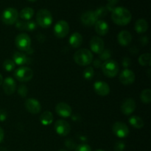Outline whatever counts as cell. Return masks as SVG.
Listing matches in <instances>:
<instances>
[{"instance_id": "cell-1", "label": "cell", "mask_w": 151, "mask_h": 151, "mask_svg": "<svg viewBox=\"0 0 151 151\" xmlns=\"http://www.w3.org/2000/svg\"><path fill=\"white\" fill-rule=\"evenodd\" d=\"M111 19L116 24L119 26H125L131 22L132 16L128 9L117 7L112 10Z\"/></svg>"}, {"instance_id": "cell-2", "label": "cell", "mask_w": 151, "mask_h": 151, "mask_svg": "<svg viewBox=\"0 0 151 151\" xmlns=\"http://www.w3.org/2000/svg\"><path fill=\"white\" fill-rule=\"evenodd\" d=\"M74 60L79 66H88L92 62L93 55L87 49H80L74 55Z\"/></svg>"}, {"instance_id": "cell-3", "label": "cell", "mask_w": 151, "mask_h": 151, "mask_svg": "<svg viewBox=\"0 0 151 151\" xmlns=\"http://www.w3.org/2000/svg\"><path fill=\"white\" fill-rule=\"evenodd\" d=\"M101 68L103 74L106 77L110 78H114L117 75L119 70V67L117 62L111 60V59H109V60L105 61L102 65Z\"/></svg>"}, {"instance_id": "cell-4", "label": "cell", "mask_w": 151, "mask_h": 151, "mask_svg": "<svg viewBox=\"0 0 151 151\" xmlns=\"http://www.w3.org/2000/svg\"><path fill=\"white\" fill-rule=\"evenodd\" d=\"M37 23L43 28H47L52 23V16L47 9H41L36 14Z\"/></svg>"}, {"instance_id": "cell-5", "label": "cell", "mask_w": 151, "mask_h": 151, "mask_svg": "<svg viewBox=\"0 0 151 151\" xmlns=\"http://www.w3.org/2000/svg\"><path fill=\"white\" fill-rule=\"evenodd\" d=\"M19 13L17 10L13 7H8L3 11L1 14V21L7 25H12L18 21Z\"/></svg>"}, {"instance_id": "cell-6", "label": "cell", "mask_w": 151, "mask_h": 151, "mask_svg": "<svg viewBox=\"0 0 151 151\" xmlns=\"http://www.w3.org/2000/svg\"><path fill=\"white\" fill-rule=\"evenodd\" d=\"M14 76L20 82H28L33 77V71L27 66H22L15 71Z\"/></svg>"}, {"instance_id": "cell-7", "label": "cell", "mask_w": 151, "mask_h": 151, "mask_svg": "<svg viewBox=\"0 0 151 151\" xmlns=\"http://www.w3.org/2000/svg\"><path fill=\"white\" fill-rule=\"evenodd\" d=\"M15 44L21 51H27L30 49L31 39L27 34H19L15 39Z\"/></svg>"}, {"instance_id": "cell-8", "label": "cell", "mask_w": 151, "mask_h": 151, "mask_svg": "<svg viewBox=\"0 0 151 151\" xmlns=\"http://www.w3.org/2000/svg\"><path fill=\"white\" fill-rule=\"evenodd\" d=\"M69 32V25L66 21L60 20L55 24L54 27V34L57 38H63L68 35Z\"/></svg>"}, {"instance_id": "cell-9", "label": "cell", "mask_w": 151, "mask_h": 151, "mask_svg": "<svg viewBox=\"0 0 151 151\" xmlns=\"http://www.w3.org/2000/svg\"><path fill=\"white\" fill-rule=\"evenodd\" d=\"M55 132L61 137H66L69 134L71 131V127L69 122L63 119H59L56 121L55 124Z\"/></svg>"}, {"instance_id": "cell-10", "label": "cell", "mask_w": 151, "mask_h": 151, "mask_svg": "<svg viewBox=\"0 0 151 151\" xmlns=\"http://www.w3.org/2000/svg\"><path fill=\"white\" fill-rule=\"evenodd\" d=\"M113 133L119 138H125L129 134V129L125 123L122 122H116L112 127Z\"/></svg>"}, {"instance_id": "cell-11", "label": "cell", "mask_w": 151, "mask_h": 151, "mask_svg": "<svg viewBox=\"0 0 151 151\" xmlns=\"http://www.w3.org/2000/svg\"><path fill=\"white\" fill-rule=\"evenodd\" d=\"M119 78L123 85H131L135 81V74L131 69H125L120 72Z\"/></svg>"}, {"instance_id": "cell-12", "label": "cell", "mask_w": 151, "mask_h": 151, "mask_svg": "<svg viewBox=\"0 0 151 151\" xmlns=\"http://www.w3.org/2000/svg\"><path fill=\"white\" fill-rule=\"evenodd\" d=\"M25 108L29 113L37 114L41 110V103L35 98H29L25 101Z\"/></svg>"}, {"instance_id": "cell-13", "label": "cell", "mask_w": 151, "mask_h": 151, "mask_svg": "<svg viewBox=\"0 0 151 151\" xmlns=\"http://www.w3.org/2000/svg\"><path fill=\"white\" fill-rule=\"evenodd\" d=\"M81 19L82 23L85 26L91 27L95 24L97 21L98 20V18H97L95 12L88 10V11H86L83 13L81 17Z\"/></svg>"}, {"instance_id": "cell-14", "label": "cell", "mask_w": 151, "mask_h": 151, "mask_svg": "<svg viewBox=\"0 0 151 151\" xmlns=\"http://www.w3.org/2000/svg\"><path fill=\"white\" fill-rule=\"evenodd\" d=\"M136 109V102L132 98H127L121 105V111L125 115H131Z\"/></svg>"}, {"instance_id": "cell-15", "label": "cell", "mask_w": 151, "mask_h": 151, "mask_svg": "<svg viewBox=\"0 0 151 151\" xmlns=\"http://www.w3.org/2000/svg\"><path fill=\"white\" fill-rule=\"evenodd\" d=\"M104 41L100 37L94 36L90 41V48L93 52L100 54L104 50Z\"/></svg>"}, {"instance_id": "cell-16", "label": "cell", "mask_w": 151, "mask_h": 151, "mask_svg": "<svg viewBox=\"0 0 151 151\" xmlns=\"http://www.w3.org/2000/svg\"><path fill=\"white\" fill-rule=\"evenodd\" d=\"M3 91L7 95H11L16 91V83L15 80L13 78H5L2 83Z\"/></svg>"}, {"instance_id": "cell-17", "label": "cell", "mask_w": 151, "mask_h": 151, "mask_svg": "<svg viewBox=\"0 0 151 151\" xmlns=\"http://www.w3.org/2000/svg\"><path fill=\"white\" fill-rule=\"evenodd\" d=\"M55 111L60 116L68 118L72 115V108L65 103H59L55 106Z\"/></svg>"}, {"instance_id": "cell-18", "label": "cell", "mask_w": 151, "mask_h": 151, "mask_svg": "<svg viewBox=\"0 0 151 151\" xmlns=\"http://www.w3.org/2000/svg\"><path fill=\"white\" fill-rule=\"evenodd\" d=\"M94 89L95 92L100 96H107L110 92V87L104 81H97L94 84Z\"/></svg>"}, {"instance_id": "cell-19", "label": "cell", "mask_w": 151, "mask_h": 151, "mask_svg": "<svg viewBox=\"0 0 151 151\" xmlns=\"http://www.w3.org/2000/svg\"><path fill=\"white\" fill-rule=\"evenodd\" d=\"M117 41L122 47H126L131 44L132 41V35L128 31L122 30L117 35Z\"/></svg>"}, {"instance_id": "cell-20", "label": "cell", "mask_w": 151, "mask_h": 151, "mask_svg": "<svg viewBox=\"0 0 151 151\" xmlns=\"http://www.w3.org/2000/svg\"><path fill=\"white\" fill-rule=\"evenodd\" d=\"M94 27L96 32L101 36L106 35L109 31V24L103 20H97L94 24Z\"/></svg>"}, {"instance_id": "cell-21", "label": "cell", "mask_w": 151, "mask_h": 151, "mask_svg": "<svg viewBox=\"0 0 151 151\" xmlns=\"http://www.w3.org/2000/svg\"><path fill=\"white\" fill-rule=\"evenodd\" d=\"M13 59L15 64L19 66H22L28 63V58L22 52H15L13 55Z\"/></svg>"}, {"instance_id": "cell-22", "label": "cell", "mask_w": 151, "mask_h": 151, "mask_svg": "<svg viewBox=\"0 0 151 151\" xmlns=\"http://www.w3.org/2000/svg\"><path fill=\"white\" fill-rule=\"evenodd\" d=\"M69 41L73 48H78L83 43V36L79 32H74L71 35Z\"/></svg>"}, {"instance_id": "cell-23", "label": "cell", "mask_w": 151, "mask_h": 151, "mask_svg": "<svg viewBox=\"0 0 151 151\" xmlns=\"http://www.w3.org/2000/svg\"><path fill=\"white\" fill-rule=\"evenodd\" d=\"M134 28L137 33H144L148 29V23L145 19H140L136 22Z\"/></svg>"}, {"instance_id": "cell-24", "label": "cell", "mask_w": 151, "mask_h": 151, "mask_svg": "<svg viewBox=\"0 0 151 151\" xmlns=\"http://www.w3.org/2000/svg\"><path fill=\"white\" fill-rule=\"evenodd\" d=\"M39 120L43 125H50L53 122V115L49 111L43 112L39 117Z\"/></svg>"}, {"instance_id": "cell-25", "label": "cell", "mask_w": 151, "mask_h": 151, "mask_svg": "<svg viewBox=\"0 0 151 151\" xmlns=\"http://www.w3.org/2000/svg\"><path fill=\"white\" fill-rule=\"evenodd\" d=\"M130 125L134 128H137V129H141L144 127V121L142 118L138 116H132L128 119Z\"/></svg>"}, {"instance_id": "cell-26", "label": "cell", "mask_w": 151, "mask_h": 151, "mask_svg": "<svg viewBox=\"0 0 151 151\" xmlns=\"http://www.w3.org/2000/svg\"><path fill=\"white\" fill-rule=\"evenodd\" d=\"M34 15V10L31 7H24L21 10L19 16L24 20H30Z\"/></svg>"}, {"instance_id": "cell-27", "label": "cell", "mask_w": 151, "mask_h": 151, "mask_svg": "<svg viewBox=\"0 0 151 151\" xmlns=\"http://www.w3.org/2000/svg\"><path fill=\"white\" fill-rule=\"evenodd\" d=\"M140 99L143 103L148 104L151 102V91L149 88L144 89L140 94Z\"/></svg>"}, {"instance_id": "cell-28", "label": "cell", "mask_w": 151, "mask_h": 151, "mask_svg": "<svg viewBox=\"0 0 151 151\" xmlns=\"http://www.w3.org/2000/svg\"><path fill=\"white\" fill-rule=\"evenodd\" d=\"M151 60V55L150 53H145L142 54L139 58V63L141 66H150Z\"/></svg>"}, {"instance_id": "cell-29", "label": "cell", "mask_w": 151, "mask_h": 151, "mask_svg": "<svg viewBox=\"0 0 151 151\" xmlns=\"http://www.w3.org/2000/svg\"><path fill=\"white\" fill-rule=\"evenodd\" d=\"M16 67V64L13 62V60L10 59H6L4 62H3V68L7 72H11Z\"/></svg>"}, {"instance_id": "cell-30", "label": "cell", "mask_w": 151, "mask_h": 151, "mask_svg": "<svg viewBox=\"0 0 151 151\" xmlns=\"http://www.w3.org/2000/svg\"><path fill=\"white\" fill-rule=\"evenodd\" d=\"M94 69H93V68L91 67V66L87 67L83 72V78H85L86 80H88V81L92 79L93 77H94Z\"/></svg>"}, {"instance_id": "cell-31", "label": "cell", "mask_w": 151, "mask_h": 151, "mask_svg": "<svg viewBox=\"0 0 151 151\" xmlns=\"http://www.w3.org/2000/svg\"><path fill=\"white\" fill-rule=\"evenodd\" d=\"M111 57V52L109 50H103L100 53V60H109Z\"/></svg>"}, {"instance_id": "cell-32", "label": "cell", "mask_w": 151, "mask_h": 151, "mask_svg": "<svg viewBox=\"0 0 151 151\" xmlns=\"http://www.w3.org/2000/svg\"><path fill=\"white\" fill-rule=\"evenodd\" d=\"M108 11H109V10H107V8H106V7H101L97 8L94 12H95L97 18H98V19H100V18H103L104 17V16H106V15H107Z\"/></svg>"}, {"instance_id": "cell-33", "label": "cell", "mask_w": 151, "mask_h": 151, "mask_svg": "<svg viewBox=\"0 0 151 151\" xmlns=\"http://www.w3.org/2000/svg\"><path fill=\"white\" fill-rule=\"evenodd\" d=\"M28 93V88L25 85H20L18 88V94L22 97H25Z\"/></svg>"}, {"instance_id": "cell-34", "label": "cell", "mask_w": 151, "mask_h": 151, "mask_svg": "<svg viewBox=\"0 0 151 151\" xmlns=\"http://www.w3.org/2000/svg\"><path fill=\"white\" fill-rule=\"evenodd\" d=\"M37 27V24L35 22L33 21H29V22H26V27H25V30L29 31V32H32V31L35 30Z\"/></svg>"}, {"instance_id": "cell-35", "label": "cell", "mask_w": 151, "mask_h": 151, "mask_svg": "<svg viewBox=\"0 0 151 151\" xmlns=\"http://www.w3.org/2000/svg\"><path fill=\"white\" fill-rule=\"evenodd\" d=\"M75 151H91V147H90L88 145L82 144L77 146V147H75Z\"/></svg>"}, {"instance_id": "cell-36", "label": "cell", "mask_w": 151, "mask_h": 151, "mask_svg": "<svg viewBox=\"0 0 151 151\" xmlns=\"http://www.w3.org/2000/svg\"><path fill=\"white\" fill-rule=\"evenodd\" d=\"M125 148V145L123 142L119 141L115 144L114 151H124Z\"/></svg>"}, {"instance_id": "cell-37", "label": "cell", "mask_w": 151, "mask_h": 151, "mask_svg": "<svg viewBox=\"0 0 151 151\" xmlns=\"http://www.w3.org/2000/svg\"><path fill=\"white\" fill-rule=\"evenodd\" d=\"M65 145H66V147H67V148H69V150H74V149H75V147H76V144H75V142H74L73 141H72V139H66V141H65Z\"/></svg>"}, {"instance_id": "cell-38", "label": "cell", "mask_w": 151, "mask_h": 151, "mask_svg": "<svg viewBox=\"0 0 151 151\" xmlns=\"http://www.w3.org/2000/svg\"><path fill=\"white\" fill-rule=\"evenodd\" d=\"M108 1H109V4H107L106 7L108 10H111L112 11L115 8L114 5L117 4L119 0H108Z\"/></svg>"}, {"instance_id": "cell-39", "label": "cell", "mask_w": 151, "mask_h": 151, "mask_svg": "<svg viewBox=\"0 0 151 151\" xmlns=\"http://www.w3.org/2000/svg\"><path fill=\"white\" fill-rule=\"evenodd\" d=\"M16 27L20 30H25V27H26V22H22V21H17L16 22Z\"/></svg>"}, {"instance_id": "cell-40", "label": "cell", "mask_w": 151, "mask_h": 151, "mask_svg": "<svg viewBox=\"0 0 151 151\" xmlns=\"http://www.w3.org/2000/svg\"><path fill=\"white\" fill-rule=\"evenodd\" d=\"M122 66H123V67H125V68L129 67V66L131 65V59H130L129 58H127V57L124 58L122 60Z\"/></svg>"}, {"instance_id": "cell-41", "label": "cell", "mask_w": 151, "mask_h": 151, "mask_svg": "<svg viewBox=\"0 0 151 151\" xmlns=\"http://www.w3.org/2000/svg\"><path fill=\"white\" fill-rule=\"evenodd\" d=\"M7 117V114L4 109H0V122H4Z\"/></svg>"}, {"instance_id": "cell-42", "label": "cell", "mask_w": 151, "mask_h": 151, "mask_svg": "<svg viewBox=\"0 0 151 151\" xmlns=\"http://www.w3.org/2000/svg\"><path fill=\"white\" fill-rule=\"evenodd\" d=\"M93 65L95 68H101L103 63H102V60H100L99 58L95 59V60L93 61Z\"/></svg>"}, {"instance_id": "cell-43", "label": "cell", "mask_w": 151, "mask_h": 151, "mask_svg": "<svg viewBox=\"0 0 151 151\" xmlns=\"http://www.w3.org/2000/svg\"><path fill=\"white\" fill-rule=\"evenodd\" d=\"M140 42L142 45H146L148 43V38L147 36H142L140 38Z\"/></svg>"}, {"instance_id": "cell-44", "label": "cell", "mask_w": 151, "mask_h": 151, "mask_svg": "<svg viewBox=\"0 0 151 151\" xmlns=\"http://www.w3.org/2000/svg\"><path fill=\"white\" fill-rule=\"evenodd\" d=\"M4 131H3L2 128L0 127V143L2 142L3 139H4Z\"/></svg>"}, {"instance_id": "cell-45", "label": "cell", "mask_w": 151, "mask_h": 151, "mask_svg": "<svg viewBox=\"0 0 151 151\" xmlns=\"http://www.w3.org/2000/svg\"><path fill=\"white\" fill-rule=\"evenodd\" d=\"M2 83H3V77H2V75L0 74V86L2 84Z\"/></svg>"}, {"instance_id": "cell-46", "label": "cell", "mask_w": 151, "mask_h": 151, "mask_svg": "<svg viewBox=\"0 0 151 151\" xmlns=\"http://www.w3.org/2000/svg\"><path fill=\"white\" fill-rule=\"evenodd\" d=\"M0 151H8L5 147H0Z\"/></svg>"}, {"instance_id": "cell-47", "label": "cell", "mask_w": 151, "mask_h": 151, "mask_svg": "<svg viewBox=\"0 0 151 151\" xmlns=\"http://www.w3.org/2000/svg\"><path fill=\"white\" fill-rule=\"evenodd\" d=\"M58 151H66V150H64V149H60V150H59Z\"/></svg>"}, {"instance_id": "cell-48", "label": "cell", "mask_w": 151, "mask_h": 151, "mask_svg": "<svg viewBox=\"0 0 151 151\" xmlns=\"http://www.w3.org/2000/svg\"><path fill=\"white\" fill-rule=\"evenodd\" d=\"M28 1H36V0H28Z\"/></svg>"}, {"instance_id": "cell-49", "label": "cell", "mask_w": 151, "mask_h": 151, "mask_svg": "<svg viewBox=\"0 0 151 151\" xmlns=\"http://www.w3.org/2000/svg\"><path fill=\"white\" fill-rule=\"evenodd\" d=\"M95 151H104V150H100V149H99V150H96Z\"/></svg>"}]
</instances>
